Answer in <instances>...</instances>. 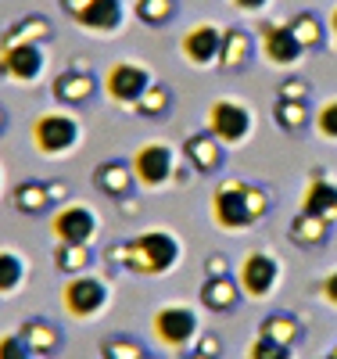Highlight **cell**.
<instances>
[{
  "mask_svg": "<svg viewBox=\"0 0 337 359\" xmlns=\"http://www.w3.org/2000/svg\"><path fill=\"white\" fill-rule=\"evenodd\" d=\"M172 108H176L172 90H169L162 79H155V83H151V86L144 90V97L137 101L133 115H140V118H151V123H165V118H172Z\"/></svg>",
  "mask_w": 337,
  "mask_h": 359,
  "instance_id": "cell-28",
  "label": "cell"
},
{
  "mask_svg": "<svg viewBox=\"0 0 337 359\" xmlns=\"http://www.w3.org/2000/svg\"><path fill=\"white\" fill-rule=\"evenodd\" d=\"M269 4H273V0H230V8H233V11L252 15V18L266 15V11H269Z\"/></svg>",
  "mask_w": 337,
  "mask_h": 359,
  "instance_id": "cell-37",
  "label": "cell"
},
{
  "mask_svg": "<svg viewBox=\"0 0 337 359\" xmlns=\"http://www.w3.org/2000/svg\"><path fill=\"white\" fill-rule=\"evenodd\" d=\"M144 359H162V355H151V352H147V355H144Z\"/></svg>",
  "mask_w": 337,
  "mask_h": 359,
  "instance_id": "cell-48",
  "label": "cell"
},
{
  "mask_svg": "<svg viewBox=\"0 0 337 359\" xmlns=\"http://www.w3.org/2000/svg\"><path fill=\"white\" fill-rule=\"evenodd\" d=\"M0 198H4V165H0Z\"/></svg>",
  "mask_w": 337,
  "mask_h": 359,
  "instance_id": "cell-46",
  "label": "cell"
},
{
  "mask_svg": "<svg viewBox=\"0 0 337 359\" xmlns=\"http://www.w3.org/2000/svg\"><path fill=\"white\" fill-rule=\"evenodd\" d=\"M277 97H291V101H312V83L301 76H287L277 86Z\"/></svg>",
  "mask_w": 337,
  "mask_h": 359,
  "instance_id": "cell-36",
  "label": "cell"
},
{
  "mask_svg": "<svg viewBox=\"0 0 337 359\" xmlns=\"http://www.w3.org/2000/svg\"><path fill=\"white\" fill-rule=\"evenodd\" d=\"M0 359H40V355L29 348V341L18 331H8L0 334Z\"/></svg>",
  "mask_w": 337,
  "mask_h": 359,
  "instance_id": "cell-34",
  "label": "cell"
},
{
  "mask_svg": "<svg viewBox=\"0 0 337 359\" xmlns=\"http://www.w3.org/2000/svg\"><path fill=\"white\" fill-rule=\"evenodd\" d=\"M291 352H294V348L277 345V341H269V338H262V334L248 345V359H291Z\"/></svg>",
  "mask_w": 337,
  "mask_h": 359,
  "instance_id": "cell-35",
  "label": "cell"
},
{
  "mask_svg": "<svg viewBox=\"0 0 337 359\" xmlns=\"http://www.w3.org/2000/svg\"><path fill=\"white\" fill-rule=\"evenodd\" d=\"M54 40V22L40 11H29L22 18H15L4 33H0V47H8V43H50Z\"/></svg>",
  "mask_w": 337,
  "mask_h": 359,
  "instance_id": "cell-21",
  "label": "cell"
},
{
  "mask_svg": "<svg viewBox=\"0 0 337 359\" xmlns=\"http://www.w3.org/2000/svg\"><path fill=\"white\" fill-rule=\"evenodd\" d=\"M326 29H330V40H337V4H333V11L326 15Z\"/></svg>",
  "mask_w": 337,
  "mask_h": 359,
  "instance_id": "cell-43",
  "label": "cell"
},
{
  "mask_svg": "<svg viewBox=\"0 0 337 359\" xmlns=\"http://www.w3.org/2000/svg\"><path fill=\"white\" fill-rule=\"evenodd\" d=\"M57 8L79 33L94 40H115L130 25V4L126 0H57Z\"/></svg>",
  "mask_w": 337,
  "mask_h": 359,
  "instance_id": "cell-4",
  "label": "cell"
},
{
  "mask_svg": "<svg viewBox=\"0 0 337 359\" xmlns=\"http://www.w3.org/2000/svg\"><path fill=\"white\" fill-rule=\"evenodd\" d=\"M47 191H50V201H54V208L61 205V201H69V184H65V180H47Z\"/></svg>",
  "mask_w": 337,
  "mask_h": 359,
  "instance_id": "cell-41",
  "label": "cell"
},
{
  "mask_svg": "<svg viewBox=\"0 0 337 359\" xmlns=\"http://www.w3.org/2000/svg\"><path fill=\"white\" fill-rule=\"evenodd\" d=\"M101 94V76L86 62H69L50 79V97L57 108H86Z\"/></svg>",
  "mask_w": 337,
  "mask_h": 359,
  "instance_id": "cell-14",
  "label": "cell"
},
{
  "mask_svg": "<svg viewBox=\"0 0 337 359\" xmlns=\"http://www.w3.org/2000/svg\"><path fill=\"white\" fill-rule=\"evenodd\" d=\"M133 15L147 29H165L179 15V0H133Z\"/></svg>",
  "mask_w": 337,
  "mask_h": 359,
  "instance_id": "cell-31",
  "label": "cell"
},
{
  "mask_svg": "<svg viewBox=\"0 0 337 359\" xmlns=\"http://www.w3.org/2000/svg\"><path fill=\"white\" fill-rule=\"evenodd\" d=\"M118 208H122V212H126V216H137V212H140V201H137V198L130 194V198H122V201H118Z\"/></svg>",
  "mask_w": 337,
  "mask_h": 359,
  "instance_id": "cell-42",
  "label": "cell"
},
{
  "mask_svg": "<svg viewBox=\"0 0 337 359\" xmlns=\"http://www.w3.org/2000/svg\"><path fill=\"white\" fill-rule=\"evenodd\" d=\"M90 180H94V187L104 198H111V201H122V198H130L137 191V176H133L130 158H104V162H97Z\"/></svg>",
  "mask_w": 337,
  "mask_h": 359,
  "instance_id": "cell-18",
  "label": "cell"
},
{
  "mask_svg": "<svg viewBox=\"0 0 337 359\" xmlns=\"http://www.w3.org/2000/svg\"><path fill=\"white\" fill-rule=\"evenodd\" d=\"M287 29L294 33V40H298V47H301L305 54H319V50H326V47H330V29H326V18H323L319 11H312V8L294 11V15L287 18Z\"/></svg>",
  "mask_w": 337,
  "mask_h": 359,
  "instance_id": "cell-20",
  "label": "cell"
},
{
  "mask_svg": "<svg viewBox=\"0 0 337 359\" xmlns=\"http://www.w3.org/2000/svg\"><path fill=\"white\" fill-rule=\"evenodd\" d=\"M183 359H212V355H205V352H198V348H191L187 355H183Z\"/></svg>",
  "mask_w": 337,
  "mask_h": 359,
  "instance_id": "cell-45",
  "label": "cell"
},
{
  "mask_svg": "<svg viewBox=\"0 0 337 359\" xmlns=\"http://www.w3.org/2000/svg\"><path fill=\"white\" fill-rule=\"evenodd\" d=\"M323 359H337V345H333V348H330V352H326Z\"/></svg>",
  "mask_w": 337,
  "mask_h": 359,
  "instance_id": "cell-47",
  "label": "cell"
},
{
  "mask_svg": "<svg viewBox=\"0 0 337 359\" xmlns=\"http://www.w3.org/2000/svg\"><path fill=\"white\" fill-rule=\"evenodd\" d=\"M240 284H237V277H205V284H201V306L205 309H212V313H233L237 306H240Z\"/></svg>",
  "mask_w": 337,
  "mask_h": 359,
  "instance_id": "cell-24",
  "label": "cell"
},
{
  "mask_svg": "<svg viewBox=\"0 0 337 359\" xmlns=\"http://www.w3.org/2000/svg\"><path fill=\"white\" fill-rule=\"evenodd\" d=\"M50 54L43 43H8L0 47V83L40 86L47 79Z\"/></svg>",
  "mask_w": 337,
  "mask_h": 359,
  "instance_id": "cell-10",
  "label": "cell"
},
{
  "mask_svg": "<svg viewBox=\"0 0 337 359\" xmlns=\"http://www.w3.org/2000/svg\"><path fill=\"white\" fill-rule=\"evenodd\" d=\"M259 57L255 33L244 25H226L223 29V50H219V69L223 72H244Z\"/></svg>",
  "mask_w": 337,
  "mask_h": 359,
  "instance_id": "cell-19",
  "label": "cell"
},
{
  "mask_svg": "<svg viewBox=\"0 0 337 359\" xmlns=\"http://www.w3.org/2000/svg\"><path fill=\"white\" fill-rule=\"evenodd\" d=\"M151 327H155V338L172 348V352H187L198 345L201 338V320L191 306H183V302H169L155 313V320H151Z\"/></svg>",
  "mask_w": 337,
  "mask_h": 359,
  "instance_id": "cell-13",
  "label": "cell"
},
{
  "mask_svg": "<svg viewBox=\"0 0 337 359\" xmlns=\"http://www.w3.org/2000/svg\"><path fill=\"white\" fill-rule=\"evenodd\" d=\"M330 233H333V223L312 216V212H294V219L287 223V237H291V245L298 248H323L330 241Z\"/></svg>",
  "mask_w": 337,
  "mask_h": 359,
  "instance_id": "cell-23",
  "label": "cell"
},
{
  "mask_svg": "<svg viewBox=\"0 0 337 359\" xmlns=\"http://www.w3.org/2000/svg\"><path fill=\"white\" fill-rule=\"evenodd\" d=\"M194 348L205 352V355H212V359H219V355H223V341H219V334H201Z\"/></svg>",
  "mask_w": 337,
  "mask_h": 359,
  "instance_id": "cell-39",
  "label": "cell"
},
{
  "mask_svg": "<svg viewBox=\"0 0 337 359\" xmlns=\"http://www.w3.org/2000/svg\"><path fill=\"white\" fill-rule=\"evenodd\" d=\"M50 233L57 245H94L101 233V216L90 201H61L50 212Z\"/></svg>",
  "mask_w": 337,
  "mask_h": 359,
  "instance_id": "cell-9",
  "label": "cell"
},
{
  "mask_svg": "<svg viewBox=\"0 0 337 359\" xmlns=\"http://www.w3.org/2000/svg\"><path fill=\"white\" fill-rule=\"evenodd\" d=\"M111 302V284L108 277H97V273H76L65 280V287H61V306H65V313L72 320H97Z\"/></svg>",
  "mask_w": 337,
  "mask_h": 359,
  "instance_id": "cell-8",
  "label": "cell"
},
{
  "mask_svg": "<svg viewBox=\"0 0 337 359\" xmlns=\"http://www.w3.org/2000/svg\"><path fill=\"white\" fill-rule=\"evenodd\" d=\"M319 294H323V302H326V306H333V309H337V269H330V273L323 277Z\"/></svg>",
  "mask_w": 337,
  "mask_h": 359,
  "instance_id": "cell-40",
  "label": "cell"
},
{
  "mask_svg": "<svg viewBox=\"0 0 337 359\" xmlns=\"http://www.w3.org/2000/svg\"><path fill=\"white\" fill-rule=\"evenodd\" d=\"M205 130L230 151V147H244V144L255 140L259 118H255V108L248 101H240V97H216L205 108Z\"/></svg>",
  "mask_w": 337,
  "mask_h": 359,
  "instance_id": "cell-5",
  "label": "cell"
},
{
  "mask_svg": "<svg viewBox=\"0 0 337 359\" xmlns=\"http://www.w3.org/2000/svg\"><path fill=\"white\" fill-rule=\"evenodd\" d=\"M130 165H133L140 191H169V187H176V176H179L183 162L169 140H147L133 151Z\"/></svg>",
  "mask_w": 337,
  "mask_h": 359,
  "instance_id": "cell-6",
  "label": "cell"
},
{
  "mask_svg": "<svg viewBox=\"0 0 337 359\" xmlns=\"http://www.w3.org/2000/svg\"><path fill=\"white\" fill-rule=\"evenodd\" d=\"M18 334L29 341V348H33L40 359L57 355L61 345H65V334H61V327H57L54 320H47V316H29V320L18 327Z\"/></svg>",
  "mask_w": 337,
  "mask_h": 359,
  "instance_id": "cell-22",
  "label": "cell"
},
{
  "mask_svg": "<svg viewBox=\"0 0 337 359\" xmlns=\"http://www.w3.org/2000/svg\"><path fill=\"white\" fill-rule=\"evenodd\" d=\"M183 162H187L198 176H216V172H223V165H226V147L212 137L208 130H201V133H191L187 140H183Z\"/></svg>",
  "mask_w": 337,
  "mask_h": 359,
  "instance_id": "cell-17",
  "label": "cell"
},
{
  "mask_svg": "<svg viewBox=\"0 0 337 359\" xmlns=\"http://www.w3.org/2000/svg\"><path fill=\"white\" fill-rule=\"evenodd\" d=\"M333 50H337V40H333Z\"/></svg>",
  "mask_w": 337,
  "mask_h": 359,
  "instance_id": "cell-49",
  "label": "cell"
},
{
  "mask_svg": "<svg viewBox=\"0 0 337 359\" xmlns=\"http://www.w3.org/2000/svg\"><path fill=\"white\" fill-rule=\"evenodd\" d=\"M273 123H277L287 137H298L305 130H312V101L277 97V104H273Z\"/></svg>",
  "mask_w": 337,
  "mask_h": 359,
  "instance_id": "cell-27",
  "label": "cell"
},
{
  "mask_svg": "<svg viewBox=\"0 0 337 359\" xmlns=\"http://www.w3.org/2000/svg\"><path fill=\"white\" fill-rule=\"evenodd\" d=\"M11 205L18 208L22 216H43L54 208L50 191H47V180H22V184L11 187Z\"/></svg>",
  "mask_w": 337,
  "mask_h": 359,
  "instance_id": "cell-26",
  "label": "cell"
},
{
  "mask_svg": "<svg viewBox=\"0 0 337 359\" xmlns=\"http://www.w3.org/2000/svg\"><path fill=\"white\" fill-rule=\"evenodd\" d=\"M86 140V130H83V118L72 111V108H50V111H40L29 126V144L33 151L47 162H61V158H72Z\"/></svg>",
  "mask_w": 337,
  "mask_h": 359,
  "instance_id": "cell-3",
  "label": "cell"
},
{
  "mask_svg": "<svg viewBox=\"0 0 337 359\" xmlns=\"http://www.w3.org/2000/svg\"><path fill=\"white\" fill-rule=\"evenodd\" d=\"M147 348L133 334H111L101 341V359H144Z\"/></svg>",
  "mask_w": 337,
  "mask_h": 359,
  "instance_id": "cell-32",
  "label": "cell"
},
{
  "mask_svg": "<svg viewBox=\"0 0 337 359\" xmlns=\"http://www.w3.org/2000/svg\"><path fill=\"white\" fill-rule=\"evenodd\" d=\"M298 208L337 226V176H330L326 169H312L309 180H305V187H301Z\"/></svg>",
  "mask_w": 337,
  "mask_h": 359,
  "instance_id": "cell-16",
  "label": "cell"
},
{
  "mask_svg": "<svg viewBox=\"0 0 337 359\" xmlns=\"http://www.w3.org/2000/svg\"><path fill=\"white\" fill-rule=\"evenodd\" d=\"M259 334L269 338V341H277V345L294 348V345L305 338V327H301V320H298L294 313H269V316L262 320V327H259Z\"/></svg>",
  "mask_w": 337,
  "mask_h": 359,
  "instance_id": "cell-29",
  "label": "cell"
},
{
  "mask_svg": "<svg viewBox=\"0 0 337 359\" xmlns=\"http://www.w3.org/2000/svg\"><path fill=\"white\" fill-rule=\"evenodd\" d=\"M219 50H223V25L219 22H194L187 33L179 36V57L183 65H191L198 72L219 69Z\"/></svg>",
  "mask_w": 337,
  "mask_h": 359,
  "instance_id": "cell-15",
  "label": "cell"
},
{
  "mask_svg": "<svg viewBox=\"0 0 337 359\" xmlns=\"http://www.w3.org/2000/svg\"><path fill=\"white\" fill-rule=\"evenodd\" d=\"M312 133L323 144H337V97H326L312 108Z\"/></svg>",
  "mask_w": 337,
  "mask_h": 359,
  "instance_id": "cell-33",
  "label": "cell"
},
{
  "mask_svg": "<svg viewBox=\"0 0 337 359\" xmlns=\"http://www.w3.org/2000/svg\"><path fill=\"white\" fill-rule=\"evenodd\" d=\"M151 83H155V72H151V65L140 62V57H122V62H111L104 69V76H101L104 97L115 108H122V111H133Z\"/></svg>",
  "mask_w": 337,
  "mask_h": 359,
  "instance_id": "cell-7",
  "label": "cell"
},
{
  "mask_svg": "<svg viewBox=\"0 0 337 359\" xmlns=\"http://www.w3.org/2000/svg\"><path fill=\"white\" fill-rule=\"evenodd\" d=\"M183 259V241L172 230H144L122 241V269L133 277H165Z\"/></svg>",
  "mask_w": 337,
  "mask_h": 359,
  "instance_id": "cell-2",
  "label": "cell"
},
{
  "mask_svg": "<svg viewBox=\"0 0 337 359\" xmlns=\"http://www.w3.org/2000/svg\"><path fill=\"white\" fill-rule=\"evenodd\" d=\"M8 126H11V115H8V108H4V104H0V137L8 133Z\"/></svg>",
  "mask_w": 337,
  "mask_h": 359,
  "instance_id": "cell-44",
  "label": "cell"
},
{
  "mask_svg": "<svg viewBox=\"0 0 337 359\" xmlns=\"http://www.w3.org/2000/svg\"><path fill=\"white\" fill-rule=\"evenodd\" d=\"M255 47H259L262 62L269 69H280V72H294L305 62V50L298 47V40H294V33L287 29V22L262 18L259 22V33H255Z\"/></svg>",
  "mask_w": 337,
  "mask_h": 359,
  "instance_id": "cell-12",
  "label": "cell"
},
{
  "mask_svg": "<svg viewBox=\"0 0 337 359\" xmlns=\"http://www.w3.org/2000/svg\"><path fill=\"white\" fill-rule=\"evenodd\" d=\"M212 223L223 233H248L255 230L273 208V191L266 184H255V180L244 176H226L219 180V187L212 191Z\"/></svg>",
  "mask_w": 337,
  "mask_h": 359,
  "instance_id": "cell-1",
  "label": "cell"
},
{
  "mask_svg": "<svg viewBox=\"0 0 337 359\" xmlns=\"http://www.w3.org/2000/svg\"><path fill=\"white\" fill-rule=\"evenodd\" d=\"M280 277H284V266L280 259L266 252V248H255L240 259L237 266V284H240V294L252 298V302H266V298L280 287Z\"/></svg>",
  "mask_w": 337,
  "mask_h": 359,
  "instance_id": "cell-11",
  "label": "cell"
},
{
  "mask_svg": "<svg viewBox=\"0 0 337 359\" xmlns=\"http://www.w3.org/2000/svg\"><path fill=\"white\" fill-rule=\"evenodd\" d=\"M226 273H230V259L226 255L216 252V255L205 259V277H226Z\"/></svg>",
  "mask_w": 337,
  "mask_h": 359,
  "instance_id": "cell-38",
  "label": "cell"
},
{
  "mask_svg": "<svg viewBox=\"0 0 337 359\" xmlns=\"http://www.w3.org/2000/svg\"><path fill=\"white\" fill-rule=\"evenodd\" d=\"M29 284V259L18 248H0V298H15Z\"/></svg>",
  "mask_w": 337,
  "mask_h": 359,
  "instance_id": "cell-25",
  "label": "cell"
},
{
  "mask_svg": "<svg viewBox=\"0 0 337 359\" xmlns=\"http://www.w3.org/2000/svg\"><path fill=\"white\" fill-rule=\"evenodd\" d=\"M94 245H54V269L65 277L86 273V269H94Z\"/></svg>",
  "mask_w": 337,
  "mask_h": 359,
  "instance_id": "cell-30",
  "label": "cell"
}]
</instances>
